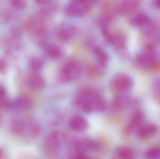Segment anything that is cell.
<instances>
[{"mask_svg":"<svg viewBox=\"0 0 160 159\" xmlns=\"http://www.w3.org/2000/svg\"><path fill=\"white\" fill-rule=\"evenodd\" d=\"M135 63L138 68L151 72H160V59L156 51L155 44L148 43L135 57Z\"/></svg>","mask_w":160,"mask_h":159,"instance_id":"obj_1","label":"cell"},{"mask_svg":"<svg viewBox=\"0 0 160 159\" xmlns=\"http://www.w3.org/2000/svg\"><path fill=\"white\" fill-rule=\"evenodd\" d=\"M77 101L87 113L102 112L106 108L105 99L98 91L92 89H84L78 95Z\"/></svg>","mask_w":160,"mask_h":159,"instance_id":"obj_2","label":"cell"},{"mask_svg":"<svg viewBox=\"0 0 160 159\" xmlns=\"http://www.w3.org/2000/svg\"><path fill=\"white\" fill-rule=\"evenodd\" d=\"M82 74L80 64L76 62H69L61 70L59 77L61 81L66 83L78 79Z\"/></svg>","mask_w":160,"mask_h":159,"instance_id":"obj_3","label":"cell"},{"mask_svg":"<svg viewBox=\"0 0 160 159\" xmlns=\"http://www.w3.org/2000/svg\"><path fill=\"white\" fill-rule=\"evenodd\" d=\"M133 79L128 75L119 73L115 75L111 82L112 88L118 92H124L128 91L133 86Z\"/></svg>","mask_w":160,"mask_h":159,"instance_id":"obj_4","label":"cell"},{"mask_svg":"<svg viewBox=\"0 0 160 159\" xmlns=\"http://www.w3.org/2000/svg\"><path fill=\"white\" fill-rule=\"evenodd\" d=\"M141 29L145 39L152 41L153 43L160 42V19H150Z\"/></svg>","mask_w":160,"mask_h":159,"instance_id":"obj_5","label":"cell"},{"mask_svg":"<svg viewBox=\"0 0 160 159\" xmlns=\"http://www.w3.org/2000/svg\"><path fill=\"white\" fill-rule=\"evenodd\" d=\"M90 4L79 1L72 0L65 9V14L72 17L83 16L87 14L90 9Z\"/></svg>","mask_w":160,"mask_h":159,"instance_id":"obj_6","label":"cell"},{"mask_svg":"<svg viewBox=\"0 0 160 159\" xmlns=\"http://www.w3.org/2000/svg\"><path fill=\"white\" fill-rule=\"evenodd\" d=\"M138 2L132 0L121 1L116 6L117 15L127 16L135 14L139 9Z\"/></svg>","mask_w":160,"mask_h":159,"instance_id":"obj_7","label":"cell"},{"mask_svg":"<svg viewBox=\"0 0 160 159\" xmlns=\"http://www.w3.org/2000/svg\"><path fill=\"white\" fill-rule=\"evenodd\" d=\"M137 99L125 95H118L113 101L112 106L115 110H122L128 107H134L139 105Z\"/></svg>","mask_w":160,"mask_h":159,"instance_id":"obj_8","label":"cell"},{"mask_svg":"<svg viewBox=\"0 0 160 159\" xmlns=\"http://www.w3.org/2000/svg\"><path fill=\"white\" fill-rule=\"evenodd\" d=\"M145 118V115L142 111L141 110L135 111L132 115L129 123L125 128V133L130 134L134 130L138 129L143 124Z\"/></svg>","mask_w":160,"mask_h":159,"instance_id":"obj_9","label":"cell"},{"mask_svg":"<svg viewBox=\"0 0 160 159\" xmlns=\"http://www.w3.org/2000/svg\"><path fill=\"white\" fill-rule=\"evenodd\" d=\"M26 83L29 87L35 91L43 89L46 85L45 79L42 76L35 72L31 73L27 76Z\"/></svg>","mask_w":160,"mask_h":159,"instance_id":"obj_10","label":"cell"},{"mask_svg":"<svg viewBox=\"0 0 160 159\" xmlns=\"http://www.w3.org/2000/svg\"><path fill=\"white\" fill-rule=\"evenodd\" d=\"M78 30L72 25H65L62 26L57 31V37L62 42H68L72 40L77 35Z\"/></svg>","mask_w":160,"mask_h":159,"instance_id":"obj_11","label":"cell"},{"mask_svg":"<svg viewBox=\"0 0 160 159\" xmlns=\"http://www.w3.org/2000/svg\"><path fill=\"white\" fill-rule=\"evenodd\" d=\"M158 131L157 125L152 123L143 124L137 129V136L141 139H146L154 136Z\"/></svg>","mask_w":160,"mask_h":159,"instance_id":"obj_12","label":"cell"},{"mask_svg":"<svg viewBox=\"0 0 160 159\" xmlns=\"http://www.w3.org/2000/svg\"><path fill=\"white\" fill-rule=\"evenodd\" d=\"M62 136L57 132L51 133L46 140V148L51 152H56L58 150L62 143Z\"/></svg>","mask_w":160,"mask_h":159,"instance_id":"obj_13","label":"cell"},{"mask_svg":"<svg viewBox=\"0 0 160 159\" xmlns=\"http://www.w3.org/2000/svg\"><path fill=\"white\" fill-rule=\"evenodd\" d=\"M70 126L72 129L78 132H82L86 130L88 128L87 121L81 116H75L70 120Z\"/></svg>","mask_w":160,"mask_h":159,"instance_id":"obj_14","label":"cell"},{"mask_svg":"<svg viewBox=\"0 0 160 159\" xmlns=\"http://www.w3.org/2000/svg\"><path fill=\"white\" fill-rule=\"evenodd\" d=\"M151 19L148 15L144 13H140L132 16L130 20V22L132 26L141 28L149 22Z\"/></svg>","mask_w":160,"mask_h":159,"instance_id":"obj_15","label":"cell"},{"mask_svg":"<svg viewBox=\"0 0 160 159\" xmlns=\"http://www.w3.org/2000/svg\"><path fill=\"white\" fill-rule=\"evenodd\" d=\"M33 103L32 100L27 96L19 97L15 102V105L20 110L26 111L29 110L32 106Z\"/></svg>","mask_w":160,"mask_h":159,"instance_id":"obj_16","label":"cell"},{"mask_svg":"<svg viewBox=\"0 0 160 159\" xmlns=\"http://www.w3.org/2000/svg\"><path fill=\"white\" fill-rule=\"evenodd\" d=\"M45 50L47 55L52 59H58L62 56V50L56 45L49 44L45 46Z\"/></svg>","mask_w":160,"mask_h":159,"instance_id":"obj_17","label":"cell"},{"mask_svg":"<svg viewBox=\"0 0 160 159\" xmlns=\"http://www.w3.org/2000/svg\"><path fill=\"white\" fill-rule=\"evenodd\" d=\"M94 53L98 63L102 66H104L108 62L109 56L105 50L101 48H95L94 49Z\"/></svg>","mask_w":160,"mask_h":159,"instance_id":"obj_18","label":"cell"},{"mask_svg":"<svg viewBox=\"0 0 160 159\" xmlns=\"http://www.w3.org/2000/svg\"><path fill=\"white\" fill-rule=\"evenodd\" d=\"M25 125L24 122L19 120H15L11 125V132L15 136H19L24 132Z\"/></svg>","mask_w":160,"mask_h":159,"instance_id":"obj_19","label":"cell"},{"mask_svg":"<svg viewBox=\"0 0 160 159\" xmlns=\"http://www.w3.org/2000/svg\"><path fill=\"white\" fill-rule=\"evenodd\" d=\"M118 158L122 159H131L133 158L132 151L130 148L127 147H119L116 151Z\"/></svg>","mask_w":160,"mask_h":159,"instance_id":"obj_20","label":"cell"},{"mask_svg":"<svg viewBox=\"0 0 160 159\" xmlns=\"http://www.w3.org/2000/svg\"><path fill=\"white\" fill-rule=\"evenodd\" d=\"M22 29L19 26H13L9 30V38L14 41H18L21 38L22 33Z\"/></svg>","mask_w":160,"mask_h":159,"instance_id":"obj_21","label":"cell"},{"mask_svg":"<svg viewBox=\"0 0 160 159\" xmlns=\"http://www.w3.org/2000/svg\"><path fill=\"white\" fill-rule=\"evenodd\" d=\"M30 66L34 72H38L43 68L44 62L38 57H33L30 60Z\"/></svg>","mask_w":160,"mask_h":159,"instance_id":"obj_22","label":"cell"},{"mask_svg":"<svg viewBox=\"0 0 160 159\" xmlns=\"http://www.w3.org/2000/svg\"><path fill=\"white\" fill-rule=\"evenodd\" d=\"M152 90L154 99L160 103V77L156 79L153 82Z\"/></svg>","mask_w":160,"mask_h":159,"instance_id":"obj_23","label":"cell"},{"mask_svg":"<svg viewBox=\"0 0 160 159\" xmlns=\"http://www.w3.org/2000/svg\"><path fill=\"white\" fill-rule=\"evenodd\" d=\"M145 157L149 159H160V147H152L148 149L146 152Z\"/></svg>","mask_w":160,"mask_h":159,"instance_id":"obj_24","label":"cell"},{"mask_svg":"<svg viewBox=\"0 0 160 159\" xmlns=\"http://www.w3.org/2000/svg\"><path fill=\"white\" fill-rule=\"evenodd\" d=\"M12 14L10 11L3 9L0 11V23H8L11 21Z\"/></svg>","mask_w":160,"mask_h":159,"instance_id":"obj_25","label":"cell"},{"mask_svg":"<svg viewBox=\"0 0 160 159\" xmlns=\"http://www.w3.org/2000/svg\"><path fill=\"white\" fill-rule=\"evenodd\" d=\"M9 103L6 98V91L3 87L0 86V108H7Z\"/></svg>","mask_w":160,"mask_h":159,"instance_id":"obj_26","label":"cell"},{"mask_svg":"<svg viewBox=\"0 0 160 159\" xmlns=\"http://www.w3.org/2000/svg\"><path fill=\"white\" fill-rule=\"evenodd\" d=\"M10 4L17 9H24L27 5L26 0H10Z\"/></svg>","mask_w":160,"mask_h":159,"instance_id":"obj_27","label":"cell"},{"mask_svg":"<svg viewBox=\"0 0 160 159\" xmlns=\"http://www.w3.org/2000/svg\"><path fill=\"white\" fill-rule=\"evenodd\" d=\"M7 70V63L5 60L0 58V73L4 74Z\"/></svg>","mask_w":160,"mask_h":159,"instance_id":"obj_28","label":"cell"},{"mask_svg":"<svg viewBox=\"0 0 160 159\" xmlns=\"http://www.w3.org/2000/svg\"><path fill=\"white\" fill-rule=\"evenodd\" d=\"M52 0H33L34 2L38 4H48L51 2Z\"/></svg>","mask_w":160,"mask_h":159,"instance_id":"obj_29","label":"cell"},{"mask_svg":"<svg viewBox=\"0 0 160 159\" xmlns=\"http://www.w3.org/2000/svg\"><path fill=\"white\" fill-rule=\"evenodd\" d=\"M154 4L157 8L160 9V0H154Z\"/></svg>","mask_w":160,"mask_h":159,"instance_id":"obj_30","label":"cell"},{"mask_svg":"<svg viewBox=\"0 0 160 159\" xmlns=\"http://www.w3.org/2000/svg\"><path fill=\"white\" fill-rule=\"evenodd\" d=\"M3 156V151L2 149L0 148V159L2 158Z\"/></svg>","mask_w":160,"mask_h":159,"instance_id":"obj_31","label":"cell"},{"mask_svg":"<svg viewBox=\"0 0 160 159\" xmlns=\"http://www.w3.org/2000/svg\"><path fill=\"white\" fill-rule=\"evenodd\" d=\"M94 1V0H85V1L87 2L88 3L90 4H91L92 3V2Z\"/></svg>","mask_w":160,"mask_h":159,"instance_id":"obj_32","label":"cell"},{"mask_svg":"<svg viewBox=\"0 0 160 159\" xmlns=\"http://www.w3.org/2000/svg\"><path fill=\"white\" fill-rule=\"evenodd\" d=\"M132 1H136V2H138L139 1H140V0H132Z\"/></svg>","mask_w":160,"mask_h":159,"instance_id":"obj_33","label":"cell"}]
</instances>
